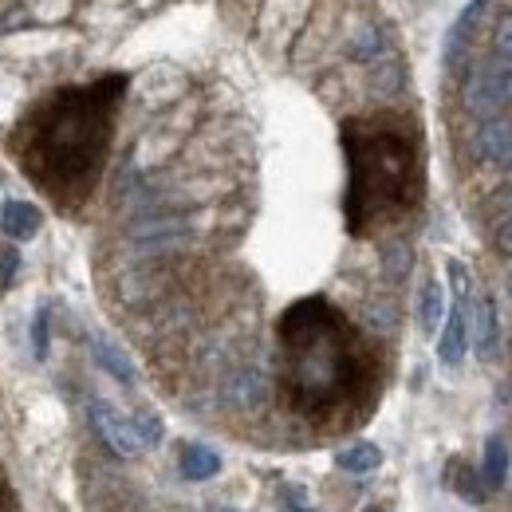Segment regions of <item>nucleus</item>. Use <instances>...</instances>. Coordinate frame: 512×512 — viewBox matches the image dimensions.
<instances>
[{"instance_id":"nucleus-1","label":"nucleus","mask_w":512,"mask_h":512,"mask_svg":"<svg viewBox=\"0 0 512 512\" xmlns=\"http://www.w3.org/2000/svg\"><path fill=\"white\" fill-rule=\"evenodd\" d=\"M123 95L127 75H103L87 87H67L28 119L20 142H12L28 178L60 205H79L95 190Z\"/></svg>"},{"instance_id":"nucleus-2","label":"nucleus","mask_w":512,"mask_h":512,"mask_svg":"<svg viewBox=\"0 0 512 512\" xmlns=\"http://www.w3.org/2000/svg\"><path fill=\"white\" fill-rule=\"evenodd\" d=\"M280 383L304 414H331L371 383V351L351 320L323 296L296 300L280 323Z\"/></svg>"},{"instance_id":"nucleus-3","label":"nucleus","mask_w":512,"mask_h":512,"mask_svg":"<svg viewBox=\"0 0 512 512\" xmlns=\"http://www.w3.org/2000/svg\"><path fill=\"white\" fill-rule=\"evenodd\" d=\"M347 150V229L375 233L410 213L422 197L418 134L402 119H351L343 123Z\"/></svg>"},{"instance_id":"nucleus-4","label":"nucleus","mask_w":512,"mask_h":512,"mask_svg":"<svg viewBox=\"0 0 512 512\" xmlns=\"http://www.w3.org/2000/svg\"><path fill=\"white\" fill-rule=\"evenodd\" d=\"M512 99V64L505 60H485L469 75L465 83V107L477 115V119H497L501 107Z\"/></svg>"},{"instance_id":"nucleus-5","label":"nucleus","mask_w":512,"mask_h":512,"mask_svg":"<svg viewBox=\"0 0 512 512\" xmlns=\"http://www.w3.org/2000/svg\"><path fill=\"white\" fill-rule=\"evenodd\" d=\"M91 426H95V434L115 449L119 457H138V453L146 449L142 438H138V430H134V418H127L119 406H111V402H103V398L91 402Z\"/></svg>"},{"instance_id":"nucleus-6","label":"nucleus","mask_w":512,"mask_h":512,"mask_svg":"<svg viewBox=\"0 0 512 512\" xmlns=\"http://www.w3.org/2000/svg\"><path fill=\"white\" fill-rule=\"evenodd\" d=\"M469 351V300H457L449 308V320L442 327V339H438V359L446 367H457Z\"/></svg>"},{"instance_id":"nucleus-7","label":"nucleus","mask_w":512,"mask_h":512,"mask_svg":"<svg viewBox=\"0 0 512 512\" xmlns=\"http://www.w3.org/2000/svg\"><path fill=\"white\" fill-rule=\"evenodd\" d=\"M469 339H473V347H477L481 359H493V355H497L501 320H497V304H493V296L477 300V308L469 312Z\"/></svg>"},{"instance_id":"nucleus-8","label":"nucleus","mask_w":512,"mask_h":512,"mask_svg":"<svg viewBox=\"0 0 512 512\" xmlns=\"http://www.w3.org/2000/svg\"><path fill=\"white\" fill-rule=\"evenodd\" d=\"M40 221H44V213H40L32 201L8 197V201L0 205V229H4L8 241H32V237L40 233Z\"/></svg>"},{"instance_id":"nucleus-9","label":"nucleus","mask_w":512,"mask_h":512,"mask_svg":"<svg viewBox=\"0 0 512 512\" xmlns=\"http://www.w3.org/2000/svg\"><path fill=\"white\" fill-rule=\"evenodd\" d=\"M477 154L501 170H512V119H489L477 134Z\"/></svg>"},{"instance_id":"nucleus-10","label":"nucleus","mask_w":512,"mask_h":512,"mask_svg":"<svg viewBox=\"0 0 512 512\" xmlns=\"http://www.w3.org/2000/svg\"><path fill=\"white\" fill-rule=\"evenodd\" d=\"M178 469H182L186 481H209V477L221 473V453L201 446V442H186L178 453Z\"/></svg>"},{"instance_id":"nucleus-11","label":"nucleus","mask_w":512,"mask_h":512,"mask_svg":"<svg viewBox=\"0 0 512 512\" xmlns=\"http://www.w3.org/2000/svg\"><path fill=\"white\" fill-rule=\"evenodd\" d=\"M481 481L489 493H501L509 485V442L501 434H493L485 442V461H481Z\"/></svg>"},{"instance_id":"nucleus-12","label":"nucleus","mask_w":512,"mask_h":512,"mask_svg":"<svg viewBox=\"0 0 512 512\" xmlns=\"http://www.w3.org/2000/svg\"><path fill=\"white\" fill-rule=\"evenodd\" d=\"M489 8V0H473L461 16H457V24L449 28V36H446V67L453 71L457 67V60H461V52H465V40L473 36V28H477V20H481V12Z\"/></svg>"},{"instance_id":"nucleus-13","label":"nucleus","mask_w":512,"mask_h":512,"mask_svg":"<svg viewBox=\"0 0 512 512\" xmlns=\"http://www.w3.org/2000/svg\"><path fill=\"white\" fill-rule=\"evenodd\" d=\"M91 355H95V363H99L107 375H115L123 386H134V363L127 359V351H123V347H115L111 339L95 335V339H91Z\"/></svg>"},{"instance_id":"nucleus-14","label":"nucleus","mask_w":512,"mask_h":512,"mask_svg":"<svg viewBox=\"0 0 512 512\" xmlns=\"http://www.w3.org/2000/svg\"><path fill=\"white\" fill-rule=\"evenodd\" d=\"M335 465L343 473H351V477H371L383 465V449L375 446V442H355V446H347L335 457Z\"/></svg>"},{"instance_id":"nucleus-15","label":"nucleus","mask_w":512,"mask_h":512,"mask_svg":"<svg viewBox=\"0 0 512 512\" xmlns=\"http://www.w3.org/2000/svg\"><path fill=\"white\" fill-rule=\"evenodd\" d=\"M442 316H446V292H442L438 280H426V284H422V296H418V320H422V331L434 335L438 323H442Z\"/></svg>"},{"instance_id":"nucleus-16","label":"nucleus","mask_w":512,"mask_h":512,"mask_svg":"<svg viewBox=\"0 0 512 512\" xmlns=\"http://www.w3.org/2000/svg\"><path fill=\"white\" fill-rule=\"evenodd\" d=\"M371 91H375L379 99H394V95L402 91V64L390 60V56L375 60V67H371Z\"/></svg>"},{"instance_id":"nucleus-17","label":"nucleus","mask_w":512,"mask_h":512,"mask_svg":"<svg viewBox=\"0 0 512 512\" xmlns=\"http://www.w3.org/2000/svg\"><path fill=\"white\" fill-rule=\"evenodd\" d=\"M229 398H233V402H241V406H256V402L264 398V375H260L256 367L237 371V375H233V383H229Z\"/></svg>"},{"instance_id":"nucleus-18","label":"nucleus","mask_w":512,"mask_h":512,"mask_svg":"<svg viewBox=\"0 0 512 512\" xmlns=\"http://www.w3.org/2000/svg\"><path fill=\"white\" fill-rule=\"evenodd\" d=\"M351 56H355L359 64H375V60H383L386 56L383 32H379L375 24L359 28V32H355V40H351Z\"/></svg>"},{"instance_id":"nucleus-19","label":"nucleus","mask_w":512,"mask_h":512,"mask_svg":"<svg viewBox=\"0 0 512 512\" xmlns=\"http://www.w3.org/2000/svg\"><path fill=\"white\" fill-rule=\"evenodd\" d=\"M449 481H453V489H457V497H461V501H469V505H481V501H485V481H477V473H473L469 465H461V461H457Z\"/></svg>"},{"instance_id":"nucleus-20","label":"nucleus","mask_w":512,"mask_h":512,"mask_svg":"<svg viewBox=\"0 0 512 512\" xmlns=\"http://www.w3.org/2000/svg\"><path fill=\"white\" fill-rule=\"evenodd\" d=\"M383 272H386V280H402V276L410 272V245L394 241L383 253Z\"/></svg>"},{"instance_id":"nucleus-21","label":"nucleus","mask_w":512,"mask_h":512,"mask_svg":"<svg viewBox=\"0 0 512 512\" xmlns=\"http://www.w3.org/2000/svg\"><path fill=\"white\" fill-rule=\"evenodd\" d=\"M32 351H36V359H48V304L36 308V320H32Z\"/></svg>"},{"instance_id":"nucleus-22","label":"nucleus","mask_w":512,"mask_h":512,"mask_svg":"<svg viewBox=\"0 0 512 512\" xmlns=\"http://www.w3.org/2000/svg\"><path fill=\"white\" fill-rule=\"evenodd\" d=\"M134 430H138V438H142L146 449L162 442V422H158L154 414H134Z\"/></svg>"},{"instance_id":"nucleus-23","label":"nucleus","mask_w":512,"mask_h":512,"mask_svg":"<svg viewBox=\"0 0 512 512\" xmlns=\"http://www.w3.org/2000/svg\"><path fill=\"white\" fill-rule=\"evenodd\" d=\"M280 512H316V509H312V501H308V493L300 485H284L280 489Z\"/></svg>"},{"instance_id":"nucleus-24","label":"nucleus","mask_w":512,"mask_h":512,"mask_svg":"<svg viewBox=\"0 0 512 512\" xmlns=\"http://www.w3.org/2000/svg\"><path fill=\"white\" fill-rule=\"evenodd\" d=\"M497 60L512 64V16H505V20L497 24Z\"/></svg>"},{"instance_id":"nucleus-25","label":"nucleus","mask_w":512,"mask_h":512,"mask_svg":"<svg viewBox=\"0 0 512 512\" xmlns=\"http://www.w3.org/2000/svg\"><path fill=\"white\" fill-rule=\"evenodd\" d=\"M16 268H20V253H16L12 245H4V253H0V288H8V284H12Z\"/></svg>"},{"instance_id":"nucleus-26","label":"nucleus","mask_w":512,"mask_h":512,"mask_svg":"<svg viewBox=\"0 0 512 512\" xmlns=\"http://www.w3.org/2000/svg\"><path fill=\"white\" fill-rule=\"evenodd\" d=\"M497 249H501V253H512V221L505 225V229H501V237H497Z\"/></svg>"},{"instance_id":"nucleus-27","label":"nucleus","mask_w":512,"mask_h":512,"mask_svg":"<svg viewBox=\"0 0 512 512\" xmlns=\"http://www.w3.org/2000/svg\"><path fill=\"white\" fill-rule=\"evenodd\" d=\"M363 512H386V509H363Z\"/></svg>"},{"instance_id":"nucleus-28","label":"nucleus","mask_w":512,"mask_h":512,"mask_svg":"<svg viewBox=\"0 0 512 512\" xmlns=\"http://www.w3.org/2000/svg\"><path fill=\"white\" fill-rule=\"evenodd\" d=\"M509 296H512V276H509Z\"/></svg>"}]
</instances>
